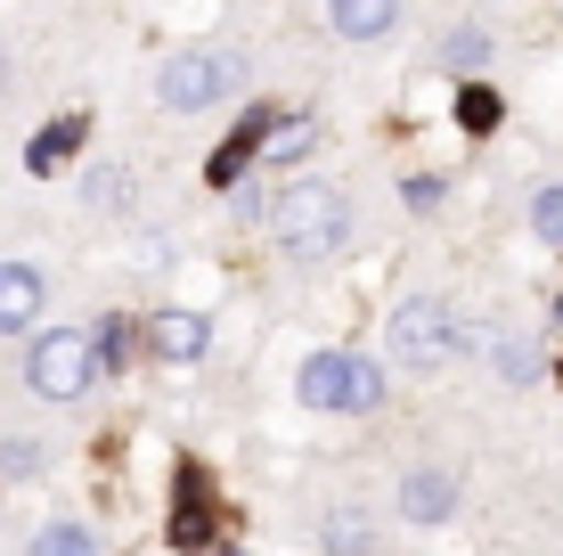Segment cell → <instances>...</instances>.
<instances>
[{
    "label": "cell",
    "instance_id": "21",
    "mask_svg": "<svg viewBox=\"0 0 563 556\" xmlns=\"http://www.w3.org/2000/svg\"><path fill=\"white\" fill-rule=\"evenodd\" d=\"M531 238L563 254V181H539L531 188Z\"/></svg>",
    "mask_w": 563,
    "mask_h": 556
},
{
    "label": "cell",
    "instance_id": "4",
    "mask_svg": "<svg viewBox=\"0 0 563 556\" xmlns=\"http://www.w3.org/2000/svg\"><path fill=\"white\" fill-rule=\"evenodd\" d=\"M295 401L302 410H335V417H367V410H384V369L367 352H310L295 369Z\"/></svg>",
    "mask_w": 563,
    "mask_h": 556
},
{
    "label": "cell",
    "instance_id": "22",
    "mask_svg": "<svg viewBox=\"0 0 563 556\" xmlns=\"http://www.w3.org/2000/svg\"><path fill=\"white\" fill-rule=\"evenodd\" d=\"M400 205H409L417 221H433L441 205H450V181H441V172H409V181H400Z\"/></svg>",
    "mask_w": 563,
    "mask_h": 556
},
{
    "label": "cell",
    "instance_id": "14",
    "mask_svg": "<svg viewBox=\"0 0 563 556\" xmlns=\"http://www.w3.org/2000/svg\"><path fill=\"white\" fill-rule=\"evenodd\" d=\"M498 123H507V99H498L490 83H457V131L465 140H490Z\"/></svg>",
    "mask_w": 563,
    "mask_h": 556
},
{
    "label": "cell",
    "instance_id": "20",
    "mask_svg": "<svg viewBox=\"0 0 563 556\" xmlns=\"http://www.w3.org/2000/svg\"><path fill=\"white\" fill-rule=\"evenodd\" d=\"M42 467H49V443H42V434H9V443H0V483H33Z\"/></svg>",
    "mask_w": 563,
    "mask_h": 556
},
{
    "label": "cell",
    "instance_id": "13",
    "mask_svg": "<svg viewBox=\"0 0 563 556\" xmlns=\"http://www.w3.org/2000/svg\"><path fill=\"white\" fill-rule=\"evenodd\" d=\"M490 377H498V385H507V393H522V385H539V377H548V352H539V344L531 336H490Z\"/></svg>",
    "mask_w": 563,
    "mask_h": 556
},
{
    "label": "cell",
    "instance_id": "18",
    "mask_svg": "<svg viewBox=\"0 0 563 556\" xmlns=\"http://www.w3.org/2000/svg\"><path fill=\"white\" fill-rule=\"evenodd\" d=\"M319 548H327V556H367V548H376V532H367V508H335V515L319 524Z\"/></svg>",
    "mask_w": 563,
    "mask_h": 556
},
{
    "label": "cell",
    "instance_id": "1",
    "mask_svg": "<svg viewBox=\"0 0 563 556\" xmlns=\"http://www.w3.org/2000/svg\"><path fill=\"white\" fill-rule=\"evenodd\" d=\"M269 238L286 246V262H327L343 254V238H352V197H343L335 181H295L269 197Z\"/></svg>",
    "mask_w": 563,
    "mask_h": 556
},
{
    "label": "cell",
    "instance_id": "11",
    "mask_svg": "<svg viewBox=\"0 0 563 556\" xmlns=\"http://www.w3.org/2000/svg\"><path fill=\"white\" fill-rule=\"evenodd\" d=\"M327 25H335L343 42H393L400 0H327Z\"/></svg>",
    "mask_w": 563,
    "mask_h": 556
},
{
    "label": "cell",
    "instance_id": "7",
    "mask_svg": "<svg viewBox=\"0 0 563 556\" xmlns=\"http://www.w3.org/2000/svg\"><path fill=\"white\" fill-rule=\"evenodd\" d=\"M49 319V279L33 271V262H0V336H42Z\"/></svg>",
    "mask_w": 563,
    "mask_h": 556
},
{
    "label": "cell",
    "instance_id": "6",
    "mask_svg": "<svg viewBox=\"0 0 563 556\" xmlns=\"http://www.w3.org/2000/svg\"><path fill=\"white\" fill-rule=\"evenodd\" d=\"M147 352L172 360V369L205 360V352H212V312H197V303H164V312L147 319Z\"/></svg>",
    "mask_w": 563,
    "mask_h": 556
},
{
    "label": "cell",
    "instance_id": "17",
    "mask_svg": "<svg viewBox=\"0 0 563 556\" xmlns=\"http://www.w3.org/2000/svg\"><path fill=\"white\" fill-rule=\"evenodd\" d=\"M25 556H99V532H90L82 515H57V524H42L25 541Z\"/></svg>",
    "mask_w": 563,
    "mask_h": 556
},
{
    "label": "cell",
    "instance_id": "25",
    "mask_svg": "<svg viewBox=\"0 0 563 556\" xmlns=\"http://www.w3.org/2000/svg\"><path fill=\"white\" fill-rule=\"evenodd\" d=\"M212 556H245V548H212Z\"/></svg>",
    "mask_w": 563,
    "mask_h": 556
},
{
    "label": "cell",
    "instance_id": "10",
    "mask_svg": "<svg viewBox=\"0 0 563 556\" xmlns=\"http://www.w3.org/2000/svg\"><path fill=\"white\" fill-rule=\"evenodd\" d=\"M90 352H99V377H131V360L147 352V319H131V312H107L99 328H90Z\"/></svg>",
    "mask_w": 563,
    "mask_h": 556
},
{
    "label": "cell",
    "instance_id": "23",
    "mask_svg": "<svg viewBox=\"0 0 563 556\" xmlns=\"http://www.w3.org/2000/svg\"><path fill=\"white\" fill-rule=\"evenodd\" d=\"M229 214H238V221H269V197L254 181H238V188H229Z\"/></svg>",
    "mask_w": 563,
    "mask_h": 556
},
{
    "label": "cell",
    "instance_id": "5",
    "mask_svg": "<svg viewBox=\"0 0 563 556\" xmlns=\"http://www.w3.org/2000/svg\"><path fill=\"white\" fill-rule=\"evenodd\" d=\"M238 83H245L238 50H172L164 74H155V99H164L172 115H205V107H221Z\"/></svg>",
    "mask_w": 563,
    "mask_h": 556
},
{
    "label": "cell",
    "instance_id": "9",
    "mask_svg": "<svg viewBox=\"0 0 563 556\" xmlns=\"http://www.w3.org/2000/svg\"><path fill=\"white\" fill-rule=\"evenodd\" d=\"M400 515H409L417 532L450 524V515H457V475L450 467H409V475H400Z\"/></svg>",
    "mask_w": 563,
    "mask_h": 556
},
{
    "label": "cell",
    "instance_id": "16",
    "mask_svg": "<svg viewBox=\"0 0 563 556\" xmlns=\"http://www.w3.org/2000/svg\"><path fill=\"white\" fill-rule=\"evenodd\" d=\"M90 140V115H66V123H49V131H33V148H25V164L33 172H57V164H66L74 156V148H82Z\"/></svg>",
    "mask_w": 563,
    "mask_h": 556
},
{
    "label": "cell",
    "instance_id": "3",
    "mask_svg": "<svg viewBox=\"0 0 563 556\" xmlns=\"http://www.w3.org/2000/svg\"><path fill=\"white\" fill-rule=\"evenodd\" d=\"M90 385H99V352H90V328H42L25 344V393L49 401V410H74Z\"/></svg>",
    "mask_w": 563,
    "mask_h": 556
},
{
    "label": "cell",
    "instance_id": "15",
    "mask_svg": "<svg viewBox=\"0 0 563 556\" xmlns=\"http://www.w3.org/2000/svg\"><path fill=\"white\" fill-rule=\"evenodd\" d=\"M441 74H465V83H482V66H490V33L482 25H457V33H441Z\"/></svg>",
    "mask_w": 563,
    "mask_h": 556
},
{
    "label": "cell",
    "instance_id": "19",
    "mask_svg": "<svg viewBox=\"0 0 563 556\" xmlns=\"http://www.w3.org/2000/svg\"><path fill=\"white\" fill-rule=\"evenodd\" d=\"M82 205L90 214H131V172L123 164H90L82 172Z\"/></svg>",
    "mask_w": 563,
    "mask_h": 556
},
{
    "label": "cell",
    "instance_id": "24",
    "mask_svg": "<svg viewBox=\"0 0 563 556\" xmlns=\"http://www.w3.org/2000/svg\"><path fill=\"white\" fill-rule=\"evenodd\" d=\"M0 99H9V50H0Z\"/></svg>",
    "mask_w": 563,
    "mask_h": 556
},
{
    "label": "cell",
    "instance_id": "2",
    "mask_svg": "<svg viewBox=\"0 0 563 556\" xmlns=\"http://www.w3.org/2000/svg\"><path fill=\"white\" fill-rule=\"evenodd\" d=\"M465 344H474V328H465L441 295H409V303H393V319H384V352H393L400 369H417V377L450 369Z\"/></svg>",
    "mask_w": 563,
    "mask_h": 556
},
{
    "label": "cell",
    "instance_id": "8",
    "mask_svg": "<svg viewBox=\"0 0 563 556\" xmlns=\"http://www.w3.org/2000/svg\"><path fill=\"white\" fill-rule=\"evenodd\" d=\"M164 541L180 556H212V500H205V467H180L172 475V524Z\"/></svg>",
    "mask_w": 563,
    "mask_h": 556
},
{
    "label": "cell",
    "instance_id": "26",
    "mask_svg": "<svg viewBox=\"0 0 563 556\" xmlns=\"http://www.w3.org/2000/svg\"><path fill=\"white\" fill-rule=\"evenodd\" d=\"M555 385H563V360H555Z\"/></svg>",
    "mask_w": 563,
    "mask_h": 556
},
{
    "label": "cell",
    "instance_id": "12",
    "mask_svg": "<svg viewBox=\"0 0 563 556\" xmlns=\"http://www.w3.org/2000/svg\"><path fill=\"white\" fill-rule=\"evenodd\" d=\"M319 148V115L310 107H278V123L262 131V164H302Z\"/></svg>",
    "mask_w": 563,
    "mask_h": 556
}]
</instances>
